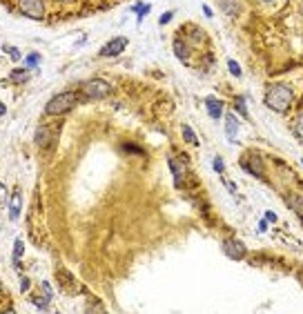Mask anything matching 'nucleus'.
<instances>
[{"mask_svg":"<svg viewBox=\"0 0 303 314\" xmlns=\"http://www.w3.org/2000/svg\"><path fill=\"white\" fill-rule=\"evenodd\" d=\"M292 102V89L285 85H274L270 87L268 96H265V105L272 107L274 112H285Z\"/></svg>","mask_w":303,"mask_h":314,"instance_id":"f257e3e1","label":"nucleus"},{"mask_svg":"<svg viewBox=\"0 0 303 314\" xmlns=\"http://www.w3.org/2000/svg\"><path fill=\"white\" fill-rule=\"evenodd\" d=\"M74 105H76V94H74V91H63V94L54 96V98L47 102V110L45 112L49 114V116H56V114L69 112Z\"/></svg>","mask_w":303,"mask_h":314,"instance_id":"f03ea898","label":"nucleus"},{"mask_svg":"<svg viewBox=\"0 0 303 314\" xmlns=\"http://www.w3.org/2000/svg\"><path fill=\"white\" fill-rule=\"evenodd\" d=\"M110 83H105V80L100 78H94V80H87V83L83 85V94L87 96V98H103V96L110 94Z\"/></svg>","mask_w":303,"mask_h":314,"instance_id":"7ed1b4c3","label":"nucleus"},{"mask_svg":"<svg viewBox=\"0 0 303 314\" xmlns=\"http://www.w3.org/2000/svg\"><path fill=\"white\" fill-rule=\"evenodd\" d=\"M18 7H20V14H25L27 18H34V20H40L42 14H45L40 0H20Z\"/></svg>","mask_w":303,"mask_h":314,"instance_id":"20e7f679","label":"nucleus"},{"mask_svg":"<svg viewBox=\"0 0 303 314\" xmlns=\"http://www.w3.org/2000/svg\"><path fill=\"white\" fill-rule=\"evenodd\" d=\"M127 47V38H114V40H110L105 47L100 49V56H118L123 49Z\"/></svg>","mask_w":303,"mask_h":314,"instance_id":"39448f33","label":"nucleus"},{"mask_svg":"<svg viewBox=\"0 0 303 314\" xmlns=\"http://www.w3.org/2000/svg\"><path fill=\"white\" fill-rule=\"evenodd\" d=\"M223 250H225V254L230 258H243V254H245V247H243V243H239V241H225L223 243Z\"/></svg>","mask_w":303,"mask_h":314,"instance_id":"423d86ee","label":"nucleus"},{"mask_svg":"<svg viewBox=\"0 0 303 314\" xmlns=\"http://www.w3.org/2000/svg\"><path fill=\"white\" fill-rule=\"evenodd\" d=\"M225 134H227V138L234 143L236 134H239V121H236L234 114H227L225 116Z\"/></svg>","mask_w":303,"mask_h":314,"instance_id":"0eeeda50","label":"nucleus"},{"mask_svg":"<svg viewBox=\"0 0 303 314\" xmlns=\"http://www.w3.org/2000/svg\"><path fill=\"white\" fill-rule=\"evenodd\" d=\"M205 105H208V114H210L212 118H219L221 114H223V102L216 100V98H212V96L205 100Z\"/></svg>","mask_w":303,"mask_h":314,"instance_id":"6e6552de","label":"nucleus"},{"mask_svg":"<svg viewBox=\"0 0 303 314\" xmlns=\"http://www.w3.org/2000/svg\"><path fill=\"white\" fill-rule=\"evenodd\" d=\"M18 216H20V192H14L12 205H9V219L18 221Z\"/></svg>","mask_w":303,"mask_h":314,"instance_id":"1a4fd4ad","label":"nucleus"},{"mask_svg":"<svg viewBox=\"0 0 303 314\" xmlns=\"http://www.w3.org/2000/svg\"><path fill=\"white\" fill-rule=\"evenodd\" d=\"M288 207L294 210V212L303 219V196H299V194H292V196L288 198Z\"/></svg>","mask_w":303,"mask_h":314,"instance_id":"9d476101","label":"nucleus"},{"mask_svg":"<svg viewBox=\"0 0 303 314\" xmlns=\"http://www.w3.org/2000/svg\"><path fill=\"white\" fill-rule=\"evenodd\" d=\"M36 143H40L42 147H45V145L49 143V129H47L45 125H42V127L36 132Z\"/></svg>","mask_w":303,"mask_h":314,"instance_id":"9b49d317","label":"nucleus"},{"mask_svg":"<svg viewBox=\"0 0 303 314\" xmlns=\"http://www.w3.org/2000/svg\"><path fill=\"white\" fill-rule=\"evenodd\" d=\"M250 161H252V163H245V170L252 172L254 176L263 178V170H261V165H259V159H250Z\"/></svg>","mask_w":303,"mask_h":314,"instance_id":"f8f14e48","label":"nucleus"},{"mask_svg":"<svg viewBox=\"0 0 303 314\" xmlns=\"http://www.w3.org/2000/svg\"><path fill=\"white\" fill-rule=\"evenodd\" d=\"M170 167H172V172H174L176 183H181L183 181V174H185V170H183V167H178V161L176 159H170Z\"/></svg>","mask_w":303,"mask_h":314,"instance_id":"ddd939ff","label":"nucleus"},{"mask_svg":"<svg viewBox=\"0 0 303 314\" xmlns=\"http://www.w3.org/2000/svg\"><path fill=\"white\" fill-rule=\"evenodd\" d=\"M174 54L181 58V61H187V47H185V42L174 40Z\"/></svg>","mask_w":303,"mask_h":314,"instance_id":"4468645a","label":"nucleus"},{"mask_svg":"<svg viewBox=\"0 0 303 314\" xmlns=\"http://www.w3.org/2000/svg\"><path fill=\"white\" fill-rule=\"evenodd\" d=\"M27 78H29V74H27V69H16V72L12 74V80H14V83H25Z\"/></svg>","mask_w":303,"mask_h":314,"instance_id":"2eb2a0df","label":"nucleus"},{"mask_svg":"<svg viewBox=\"0 0 303 314\" xmlns=\"http://www.w3.org/2000/svg\"><path fill=\"white\" fill-rule=\"evenodd\" d=\"M183 136H185V140H187L189 145H198V138L194 136V132H192V129H189L187 125H183Z\"/></svg>","mask_w":303,"mask_h":314,"instance_id":"dca6fc26","label":"nucleus"},{"mask_svg":"<svg viewBox=\"0 0 303 314\" xmlns=\"http://www.w3.org/2000/svg\"><path fill=\"white\" fill-rule=\"evenodd\" d=\"M23 256V241H16L14 243V265H18V258Z\"/></svg>","mask_w":303,"mask_h":314,"instance_id":"f3484780","label":"nucleus"},{"mask_svg":"<svg viewBox=\"0 0 303 314\" xmlns=\"http://www.w3.org/2000/svg\"><path fill=\"white\" fill-rule=\"evenodd\" d=\"M134 12L138 14V23H140V20H143L145 16L149 14V5H136V7H134Z\"/></svg>","mask_w":303,"mask_h":314,"instance_id":"a211bd4d","label":"nucleus"},{"mask_svg":"<svg viewBox=\"0 0 303 314\" xmlns=\"http://www.w3.org/2000/svg\"><path fill=\"white\" fill-rule=\"evenodd\" d=\"M49 299H52V296H36V299H34V305L36 307H40V310H47V303H49Z\"/></svg>","mask_w":303,"mask_h":314,"instance_id":"6ab92c4d","label":"nucleus"},{"mask_svg":"<svg viewBox=\"0 0 303 314\" xmlns=\"http://www.w3.org/2000/svg\"><path fill=\"white\" fill-rule=\"evenodd\" d=\"M294 134L303 140V114H301L299 118H296V123H294Z\"/></svg>","mask_w":303,"mask_h":314,"instance_id":"aec40b11","label":"nucleus"},{"mask_svg":"<svg viewBox=\"0 0 303 314\" xmlns=\"http://www.w3.org/2000/svg\"><path fill=\"white\" fill-rule=\"evenodd\" d=\"M227 67H230V72L234 74V76H241V67H239V63L230 61V63H227Z\"/></svg>","mask_w":303,"mask_h":314,"instance_id":"412c9836","label":"nucleus"},{"mask_svg":"<svg viewBox=\"0 0 303 314\" xmlns=\"http://www.w3.org/2000/svg\"><path fill=\"white\" fill-rule=\"evenodd\" d=\"M5 51H9V56L14 58V61H18L20 58V54H18V49H14V47H5Z\"/></svg>","mask_w":303,"mask_h":314,"instance_id":"4be33fe9","label":"nucleus"},{"mask_svg":"<svg viewBox=\"0 0 303 314\" xmlns=\"http://www.w3.org/2000/svg\"><path fill=\"white\" fill-rule=\"evenodd\" d=\"M170 20H172V12H167V14H163V16L159 18V23H161V25H167Z\"/></svg>","mask_w":303,"mask_h":314,"instance_id":"5701e85b","label":"nucleus"},{"mask_svg":"<svg viewBox=\"0 0 303 314\" xmlns=\"http://www.w3.org/2000/svg\"><path fill=\"white\" fill-rule=\"evenodd\" d=\"M214 170L219 172V174H223V163H221V159H219V156L214 159Z\"/></svg>","mask_w":303,"mask_h":314,"instance_id":"b1692460","label":"nucleus"},{"mask_svg":"<svg viewBox=\"0 0 303 314\" xmlns=\"http://www.w3.org/2000/svg\"><path fill=\"white\" fill-rule=\"evenodd\" d=\"M36 63H40V56H36V54H31V56L27 58V65H36Z\"/></svg>","mask_w":303,"mask_h":314,"instance_id":"393cba45","label":"nucleus"},{"mask_svg":"<svg viewBox=\"0 0 303 314\" xmlns=\"http://www.w3.org/2000/svg\"><path fill=\"white\" fill-rule=\"evenodd\" d=\"M265 221H270V223H277V214H274V212H265Z\"/></svg>","mask_w":303,"mask_h":314,"instance_id":"a878e982","label":"nucleus"},{"mask_svg":"<svg viewBox=\"0 0 303 314\" xmlns=\"http://www.w3.org/2000/svg\"><path fill=\"white\" fill-rule=\"evenodd\" d=\"M236 110H239V112L243 114V116H247V112H245V107H243V98H239V100H236Z\"/></svg>","mask_w":303,"mask_h":314,"instance_id":"bb28decb","label":"nucleus"},{"mask_svg":"<svg viewBox=\"0 0 303 314\" xmlns=\"http://www.w3.org/2000/svg\"><path fill=\"white\" fill-rule=\"evenodd\" d=\"M27 288H29V281H27V279H23V285H20V290H23V292H27Z\"/></svg>","mask_w":303,"mask_h":314,"instance_id":"cd10ccee","label":"nucleus"}]
</instances>
